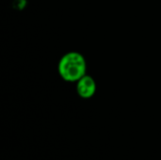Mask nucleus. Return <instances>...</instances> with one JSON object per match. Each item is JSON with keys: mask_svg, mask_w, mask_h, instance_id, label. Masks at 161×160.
<instances>
[{"mask_svg": "<svg viewBox=\"0 0 161 160\" xmlns=\"http://www.w3.org/2000/svg\"><path fill=\"white\" fill-rule=\"evenodd\" d=\"M58 72L64 81L77 82L87 74V63L84 56L75 51L64 54L58 61Z\"/></svg>", "mask_w": 161, "mask_h": 160, "instance_id": "f257e3e1", "label": "nucleus"}, {"mask_svg": "<svg viewBox=\"0 0 161 160\" xmlns=\"http://www.w3.org/2000/svg\"><path fill=\"white\" fill-rule=\"evenodd\" d=\"M77 94L83 99L92 98L96 92V82L88 74H85L76 82Z\"/></svg>", "mask_w": 161, "mask_h": 160, "instance_id": "f03ea898", "label": "nucleus"}, {"mask_svg": "<svg viewBox=\"0 0 161 160\" xmlns=\"http://www.w3.org/2000/svg\"><path fill=\"white\" fill-rule=\"evenodd\" d=\"M25 0H15V7L19 9H23L25 6Z\"/></svg>", "mask_w": 161, "mask_h": 160, "instance_id": "7ed1b4c3", "label": "nucleus"}]
</instances>
